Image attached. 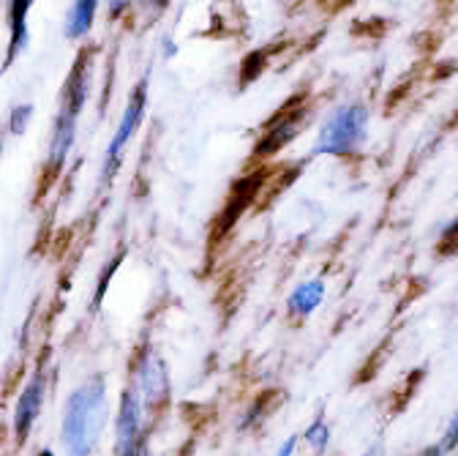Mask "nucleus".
<instances>
[{
    "mask_svg": "<svg viewBox=\"0 0 458 456\" xmlns=\"http://www.w3.org/2000/svg\"><path fill=\"white\" fill-rule=\"evenodd\" d=\"M106 377L90 374L66 399L61 443L69 456H93L106 426Z\"/></svg>",
    "mask_w": 458,
    "mask_h": 456,
    "instance_id": "f257e3e1",
    "label": "nucleus"
},
{
    "mask_svg": "<svg viewBox=\"0 0 458 456\" xmlns=\"http://www.w3.org/2000/svg\"><path fill=\"white\" fill-rule=\"evenodd\" d=\"M90 52H82L61 96V107H57V116L52 124V137H49V153H47V176L55 178L61 169L66 167V159L74 148L77 140V124L80 116L88 104L90 96Z\"/></svg>",
    "mask_w": 458,
    "mask_h": 456,
    "instance_id": "f03ea898",
    "label": "nucleus"
},
{
    "mask_svg": "<svg viewBox=\"0 0 458 456\" xmlns=\"http://www.w3.org/2000/svg\"><path fill=\"white\" fill-rule=\"evenodd\" d=\"M369 121L371 112L366 104H338L330 109V116L322 121L319 134L314 140L317 156H352L369 140Z\"/></svg>",
    "mask_w": 458,
    "mask_h": 456,
    "instance_id": "7ed1b4c3",
    "label": "nucleus"
},
{
    "mask_svg": "<svg viewBox=\"0 0 458 456\" xmlns=\"http://www.w3.org/2000/svg\"><path fill=\"white\" fill-rule=\"evenodd\" d=\"M129 380L142 393V402L148 408V416L161 413L169 405V399H172V377H169L166 361L161 358V353L153 345H142L134 353L131 377Z\"/></svg>",
    "mask_w": 458,
    "mask_h": 456,
    "instance_id": "20e7f679",
    "label": "nucleus"
},
{
    "mask_svg": "<svg viewBox=\"0 0 458 456\" xmlns=\"http://www.w3.org/2000/svg\"><path fill=\"white\" fill-rule=\"evenodd\" d=\"M145 109H148V82L142 80L131 96H129V104L123 109V116L118 121V129H114L109 145H106V153H104V164H101V186L112 184V178L118 176V169L123 164V156H126V148L129 142L134 140V134L140 132L142 126V118H145Z\"/></svg>",
    "mask_w": 458,
    "mask_h": 456,
    "instance_id": "39448f33",
    "label": "nucleus"
},
{
    "mask_svg": "<svg viewBox=\"0 0 458 456\" xmlns=\"http://www.w3.org/2000/svg\"><path fill=\"white\" fill-rule=\"evenodd\" d=\"M47 388H49V369L47 364H41L33 377L22 385L20 396H17V405H14V418H12V429H14V440L17 445H25L41 410L47 402Z\"/></svg>",
    "mask_w": 458,
    "mask_h": 456,
    "instance_id": "423d86ee",
    "label": "nucleus"
},
{
    "mask_svg": "<svg viewBox=\"0 0 458 456\" xmlns=\"http://www.w3.org/2000/svg\"><path fill=\"white\" fill-rule=\"evenodd\" d=\"M309 112H311V107L306 101L284 107L278 116L265 126L262 137L254 145V156L265 159V156H273V153L284 151L286 145H290L303 132V124H309Z\"/></svg>",
    "mask_w": 458,
    "mask_h": 456,
    "instance_id": "0eeeda50",
    "label": "nucleus"
},
{
    "mask_svg": "<svg viewBox=\"0 0 458 456\" xmlns=\"http://www.w3.org/2000/svg\"><path fill=\"white\" fill-rule=\"evenodd\" d=\"M145 418H148V408L142 402V393L129 380L118 399V413H114V453L148 434Z\"/></svg>",
    "mask_w": 458,
    "mask_h": 456,
    "instance_id": "6e6552de",
    "label": "nucleus"
},
{
    "mask_svg": "<svg viewBox=\"0 0 458 456\" xmlns=\"http://www.w3.org/2000/svg\"><path fill=\"white\" fill-rule=\"evenodd\" d=\"M325 293H327V284L322 279H309V281H301L298 288L290 293L286 298V320L290 323H303L309 320L325 301Z\"/></svg>",
    "mask_w": 458,
    "mask_h": 456,
    "instance_id": "1a4fd4ad",
    "label": "nucleus"
},
{
    "mask_svg": "<svg viewBox=\"0 0 458 456\" xmlns=\"http://www.w3.org/2000/svg\"><path fill=\"white\" fill-rule=\"evenodd\" d=\"M36 0H9V30H12V41H9V55H6V66L14 64V58L20 55V49H25L28 44V14Z\"/></svg>",
    "mask_w": 458,
    "mask_h": 456,
    "instance_id": "9d476101",
    "label": "nucleus"
},
{
    "mask_svg": "<svg viewBox=\"0 0 458 456\" xmlns=\"http://www.w3.org/2000/svg\"><path fill=\"white\" fill-rule=\"evenodd\" d=\"M96 12H98V0H74L69 9V17H66V28H64L66 39H72V41L85 39L93 28Z\"/></svg>",
    "mask_w": 458,
    "mask_h": 456,
    "instance_id": "9b49d317",
    "label": "nucleus"
},
{
    "mask_svg": "<svg viewBox=\"0 0 458 456\" xmlns=\"http://www.w3.org/2000/svg\"><path fill=\"white\" fill-rule=\"evenodd\" d=\"M303 443L314 451V453H322L327 445H330V424H327V418L319 413L309 426H306V432H303Z\"/></svg>",
    "mask_w": 458,
    "mask_h": 456,
    "instance_id": "f8f14e48",
    "label": "nucleus"
},
{
    "mask_svg": "<svg viewBox=\"0 0 458 456\" xmlns=\"http://www.w3.org/2000/svg\"><path fill=\"white\" fill-rule=\"evenodd\" d=\"M30 118H33V104H17L12 109V116H9V132L12 134H25Z\"/></svg>",
    "mask_w": 458,
    "mask_h": 456,
    "instance_id": "ddd939ff",
    "label": "nucleus"
},
{
    "mask_svg": "<svg viewBox=\"0 0 458 456\" xmlns=\"http://www.w3.org/2000/svg\"><path fill=\"white\" fill-rule=\"evenodd\" d=\"M439 252L442 254H453L458 252V216L453 221L445 224V230H442V238H439Z\"/></svg>",
    "mask_w": 458,
    "mask_h": 456,
    "instance_id": "4468645a",
    "label": "nucleus"
},
{
    "mask_svg": "<svg viewBox=\"0 0 458 456\" xmlns=\"http://www.w3.org/2000/svg\"><path fill=\"white\" fill-rule=\"evenodd\" d=\"M442 445L447 448V453L458 451V410H455V416L450 418V424H447V429L442 434Z\"/></svg>",
    "mask_w": 458,
    "mask_h": 456,
    "instance_id": "2eb2a0df",
    "label": "nucleus"
},
{
    "mask_svg": "<svg viewBox=\"0 0 458 456\" xmlns=\"http://www.w3.org/2000/svg\"><path fill=\"white\" fill-rule=\"evenodd\" d=\"M114 456H150V432L145 437H140L137 443H131L129 448L118 451Z\"/></svg>",
    "mask_w": 458,
    "mask_h": 456,
    "instance_id": "dca6fc26",
    "label": "nucleus"
},
{
    "mask_svg": "<svg viewBox=\"0 0 458 456\" xmlns=\"http://www.w3.org/2000/svg\"><path fill=\"white\" fill-rule=\"evenodd\" d=\"M298 445H301V437H298V434H290V437H286V440L278 445L276 456H295V453H298Z\"/></svg>",
    "mask_w": 458,
    "mask_h": 456,
    "instance_id": "f3484780",
    "label": "nucleus"
},
{
    "mask_svg": "<svg viewBox=\"0 0 458 456\" xmlns=\"http://www.w3.org/2000/svg\"><path fill=\"white\" fill-rule=\"evenodd\" d=\"M129 6H131V0H109V17L118 20Z\"/></svg>",
    "mask_w": 458,
    "mask_h": 456,
    "instance_id": "a211bd4d",
    "label": "nucleus"
},
{
    "mask_svg": "<svg viewBox=\"0 0 458 456\" xmlns=\"http://www.w3.org/2000/svg\"><path fill=\"white\" fill-rule=\"evenodd\" d=\"M418 456H447V448H445V445H442V440H439V443L426 445Z\"/></svg>",
    "mask_w": 458,
    "mask_h": 456,
    "instance_id": "6ab92c4d",
    "label": "nucleus"
},
{
    "mask_svg": "<svg viewBox=\"0 0 458 456\" xmlns=\"http://www.w3.org/2000/svg\"><path fill=\"white\" fill-rule=\"evenodd\" d=\"M175 52H178V47L172 44L169 39H161V55L169 61V58H175Z\"/></svg>",
    "mask_w": 458,
    "mask_h": 456,
    "instance_id": "aec40b11",
    "label": "nucleus"
},
{
    "mask_svg": "<svg viewBox=\"0 0 458 456\" xmlns=\"http://www.w3.org/2000/svg\"><path fill=\"white\" fill-rule=\"evenodd\" d=\"M363 456H379V445H374V448H369V451H366Z\"/></svg>",
    "mask_w": 458,
    "mask_h": 456,
    "instance_id": "412c9836",
    "label": "nucleus"
},
{
    "mask_svg": "<svg viewBox=\"0 0 458 456\" xmlns=\"http://www.w3.org/2000/svg\"><path fill=\"white\" fill-rule=\"evenodd\" d=\"M36 456H55V451H52V448H41V451H38Z\"/></svg>",
    "mask_w": 458,
    "mask_h": 456,
    "instance_id": "4be33fe9",
    "label": "nucleus"
}]
</instances>
